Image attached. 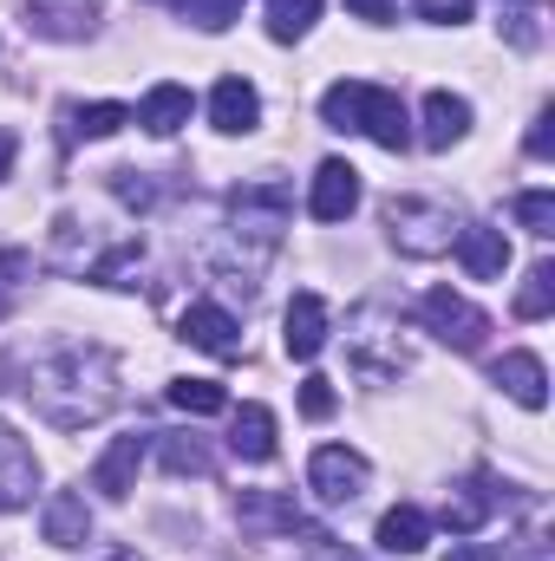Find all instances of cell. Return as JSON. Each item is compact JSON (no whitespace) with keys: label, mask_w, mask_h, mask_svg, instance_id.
I'll list each match as a JSON object with an SVG mask.
<instances>
[{"label":"cell","mask_w":555,"mask_h":561,"mask_svg":"<svg viewBox=\"0 0 555 561\" xmlns=\"http://www.w3.org/2000/svg\"><path fill=\"white\" fill-rule=\"evenodd\" d=\"M26 392H33V405L53 424L79 431V424L112 412V399H118V359L105 346H59L53 359L33 366Z\"/></svg>","instance_id":"6da1fadb"},{"label":"cell","mask_w":555,"mask_h":561,"mask_svg":"<svg viewBox=\"0 0 555 561\" xmlns=\"http://www.w3.org/2000/svg\"><path fill=\"white\" fill-rule=\"evenodd\" d=\"M320 118H327L333 131L373 138L380 150H406V144H412V118H406L399 92H386V85H373V79H340V85H327Z\"/></svg>","instance_id":"7a4b0ae2"},{"label":"cell","mask_w":555,"mask_h":561,"mask_svg":"<svg viewBox=\"0 0 555 561\" xmlns=\"http://www.w3.org/2000/svg\"><path fill=\"white\" fill-rule=\"evenodd\" d=\"M457 229H464V222H457L444 203H431V196H393V203H386V236H393L399 255L431 262V255H444V249L457 242Z\"/></svg>","instance_id":"3957f363"},{"label":"cell","mask_w":555,"mask_h":561,"mask_svg":"<svg viewBox=\"0 0 555 561\" xmlns=\"http://www.w3.org/2000/svg\"><path fill=\"white\" fill-rule=\"evenodd\" d=\"M366 477H373V463H366L360 450H347V444H320V450L307 457V490H314L327 510L353 503V496L366 490Z\"/></svg>","instance_id":"277c9868"},{"label":"cell","mask_w":555,"mask_h":561,"mask_svg":"<svg viewBox=\"0 0 555 561\" xmlns=\"http://www.w3.org/2000/svg\"><path fill=\"white\" fill-rule=\"evenodd\" d=\"M418 313H424V327H431L451 353H477L484 333H490V320H484L464 294H451V287H431V294L418 300Z\"/></svg>","instance_id":"5b68a950"},{"label":"cell","mask_w":555,"mask_h":561,"mask_svg":"<svg viewBox=\"0 0 555 561\" xmlns=\"http://www.w3.org/2000/svg\"><path fill=\"white\" fill-rule=\"evenodd\" d=\"M229 216H236V236H256L262 249H275L281 229H287V190L281 183H242L229 196Z\"/></svg>","instance_id":"8992f818"},{"label":"cell","mask_w":555,"mask_h":561,"mask_svg":"<svg viewBox=\"0 0 555 561\" xmlns=\"http://www.w3.org/2000/svg\"><path fill=\"white\" fill-rule=\"evenodd\" d=\"M236 523L256 529V536H307V542H327V529H307V516L281 490H242L236 496Z\"/></svg>","instance_id":"52a82bcc"},{"label":"cell","mask_w":555,"mask_h":561,"mask_svg":"<svg viewBox=\"0 0 555 561\" xmlns=\"http://www.w3.org/2000/svg\"><path fill=\"white\" fill-rule=\"evenodd\" d=\"M327 333H333L327 300H320L314 287H301V294L287 300V320H281V346H287V359H320Z\"/></svg>","instance_id":"ba28073f"},{"label":"cell","mask_w":555,"mask_h":561,"mask_svg":"<svg viewBox=\"0 0 555 561\" xmlns=\"http://www.w3.org/2000/svg\"><path fill=\"white\" fill-rule=\"evenodd\" d=\"M307 209H314V222H347V216L360 209V170H353V163H340V157H327V163L314 170Z\"/></svg>","instance_id":"9c48e42d"},{"label":"cell","mask_w":555,"mask_h":561,"mask_svg":"<svg viewBox=\"0 0 555 561\" xmlns=\"http://www.w3.org/2000/svg\"><path fill=\"white\" fill-rule=\"evenodd\" d=\"M177 333H183L190 346L216 353V359H236V353H242V327H236V313H229V307H216V300H190Z\"/></svg>","instance_id":"30bf717a"},{"label":"cell","mask_w":555,"mask_h":561,"mask_svg":"<svg viewBox=\"0 0 555 561\" xmlns=\"http://www.w3.org/2000/svg\"><path fill=\"white\" fill-rule=\"evenodd\" d=\"M209 125L223 131V138H249L256 125H262V92L249 85V79H216V92H209Z\"/></svg>","instance_id":"8fae6325"},{"label":"cell","mask_w":555,"mask_h":561,"mask_svg":"<svg viewBox=\"0 0 555 561\" xmlns=\"http://www.w3.org/2000/svg\"><path fill=\"white\" fill-rule=\"evenodd\" d=\"M33 490H39V457H33V444L0 424V516H7V510H26Z\"/></svg>","instance_id":"7c38bea8"},{"label":"cell","mask_w":555,"mask_h":561,"mask_svg":"<svg viewBox=\"0 0 555 561\" xmlns=\"http://www.w3.org/2000/svg\"><path fill=\"white\" fill-rule=\"evenodd\" d=\"M451 249H457L464 275H477V280H497L510 268V242H503V229H490V222H464Z\"/></svg>","instance_id":"4fadbf2b"},{"label":"cell","mask_w":555,"mask_h":561,"mask_svg":"<svg viewBox=\"0 0 555 561\" xmlns=\"http://www.w3.org/2000/svg\"><path fill=\"white\" fill-rule=\"evenodd\" d=\"M144 450H150V437H112V450H105V457H99V470H92V490H99V496H112V503H125V496L138 490Z\"/></svg>","instance_id":"5bb4252c"},{"label":"cell","mask_w":555,"mask_h":561,"mask_svg":"<svg viewBox=\"0 0 555 561\" xmlns=\"http://www.w3.org/2000/svg\"><path fill=\"white\" fill-rule=\"evenodd\" d=\"M490 379H497L523 412H543V405H550V373H543L536 353H503V359L490 366Z\"/></svg>","instance_id":"9a60e30c"},{"label":"cell","mask_w":555,"mask_h":561,"mask_svg":"<svg viewBox=\"0 0 555 561\" xmlns=\"http://www.w3.org/2000/svg\"><path fill=\"white\" fill-rule=\"evenodd\" d=\"M39 536H46L53 549H79V542L92 536V510H86V496H79V490H53L46 510H39Z\"/></svg>","instance_id":"2e32d148"},{"label":"cell","mask_w":555,"mask_h":561,"mask_svg":"<svg viewBox=\"0 0 555 561\" xmlns=\"http://www.w3.org/2000/svg\"><path fill=\"white\" fill-rule=\"evenodd\" d=\"M132 118H138L150 138H177V131L190 125V92L163 79V85H150V92H144V105L132 112Z\"/></svg>","instance_id":"e0dca14e"},{"label":"cell","mask_w":555,"mask_h":561,"mask_svg":"<svg viewBox=\"0 0 555 561\" xmlns=\"http://www.w3.org/2000/svg\"><path fill=\"white\" fill-rule=\"evenodd\" d=\"M229 450H236L242 463H269V457H275V412L249 399V405L236 412V431H229Z\"/></svg>","instance_id":"ac0fdd59"},{"label":"cell","mask_w":555,"mask_h":561,"mask_svg":"<svg viewBox=\"0 0 555 561\" xmlns=\"http://www.w3.org/2000/svg\"><path fill=\"white\" fill-rule=\"evenodd\" d=\"M26 26L46 39H79L92 26V0H26Z\"/></svg>","instance_id":"d6986e66"},{"label":"cell","mask_w":555,"mask_h":561,"mask_svg":"<svg viewBox=\"0 0 555 561\" xmlns=\"http://www.w3.org/2000/svg\"><path fill=\"white\" fill-rule=\"evenodd\" d=\"M464 131H471V105H464L457 92H431V99H424V131H418V138L431 144V150H451Z\"/></svg>","instance_id":"ffe728a7"},{"label":"cell","mask_w":555,"mask_h":561,"mask_svg":"<svg viewBox=\"0 0 555 561\" xmlns=\"http://www.w3.org/2000/svg\"><path fill=\"white\" fill-rule=\"evenodd\" d=\"M386 556H418L424 542H431V516L424 510H412V503H399V510H386L380 516V536H373Z\"/></svg>","instance_id":"44dd1931"},{"label":"cell","mask_w":555,"mask_h":561,"mask_svg":"<svg viewBox=\"0 0 555 561\" xmlns=\"http://www.w3.org/2000/svg\"><path fill=\"white\" fill-rule=\"evenodd\" d=\"M490 503H497V496H490L484 483H464V490L444 503V529H451V536H477V529L490 523Z\"/></svg>","instance_id":"7402d4cb"},{"label":"cell","mask_w":555,"mask_h":561,"mask_svg":"<svg viewBox=\"0 0 555 561\" xmlns=\"http://www.w3.org/2000/svg\"><path fill=\"white\" fill-rule=\"evenodd\" d=\"M170 405L190 419H216V412H229V392L216 379H170Z\"/></svg>","instance_id":"603a6c76"},{"label":"cell","mask_w":555,"mask_h":561,"mask_svg":"<svg viewBox=\"0 0 555 561\" xmlns=\"http://www.w3.org/2000/svg\"><path fill=\"white\" fill-rule=\"evenodd\" d=\"M543 313H555V262H536L530 280L517 287V320H543Z\"/></svg>","instance_id":"cb8c5ba5"},{"label":"cell","mask_w":555,"mask_h":561,"mask_svg":"<svg viewBox=\"0 0 555 561\" xmlns=\"http://www.w3.org/2000/svg\"><path fill=\"white\" fill-rule=\"evenodd\" d=\"M320 20V0H269V39H301L307 26Z\"/></svg>","instance_id":"d4e9b609"},{"label":"cell","mask_w":555,"mask_h":561,"mask_svg":"<svg viewBox=\"0 0 555 561\" xmlns=\"http://www.w3.org/2000/svg\"><path fill=\"white\" fill-rule=\"evenodd\" d=\"M157 450H163V470L170 477H209V450L196 444V437H157Z\"/></svg>","instance_id":"484cf974"},{"label":"cell","mask_w":555,"mask_h":561,"mask_svg":"<svg viewBox=\"0 0 555 561\" xmlns=\"http://www.w3.org/2000/svg\"><path fill=\"white\" fill-rule=\"evenodd\" d=\"M132 125V105H79L72 112V138H112Z\"/></svg>","instance_id":"4316f807"},{"label":"cell","mask_w":555,"mask_h":561,"mask_svg":"<svg viewBox=\"0 0 555 561\" xmlns=\"http://www.w3.org/2000/svg\"><path fill=\"white\" fill-rule=\"evenodd\" d=\"M177 13H183L190 26H203V33H223V26L242 20V0H177Z\"/></svg>","instance_id":"83f0119b"},{"label":"cell","mask_w":555,"mask_h":561,"mask_svg":"<svg viewBox=\"0 0 555 561\" xmlns=\"http://www.w3.org/2000/svg\"><path fill=\"white\" fill-rule=\"evenodd\" d=\"M517 222H523L530 236H555V196L550 190H523V196H517Z\"/></svg>","instance_id":"f1b7e54d"},{"label":"cell","mask_w":555,"mask_h":561,"mask_svg":"<svg viewBox=\"0 0 555 561\" xmlns=\"http://www.w3.org/2000/svg\"><path fill=\"white\" fill-rule=\"evenodd\" d=\"M333 405H340V392H333V379H320V373H314V379L301 386V419L327 424V419H333Z\"/></svg>","instance_id":"f546056e"},{"label":"cell","mask_w":555,"mask_h":561,"mask_svg":"<svg viewBox=\"0 0 555 561\" xmlns=\"http://www.w3.org/2000/svg\"><path fill=\"white\" fill-rule=\"evenodd\" d=\"M418 13H424L431 26H464V20L477 13V0H418Z\"/></svg>","instance_id":"4dcf8cb0"},{"label":"cell","mask_w":555,"mask_h":561,"mask_svg":"<svg viewBox=\"0 0 555 561\" xmlns=\"http://www.w3.org/2000/svg\"><path fill=\"white\" fill-rule=\"evenodd\" d=\"M530 157H555V112L550 105H543V112H536V125H530Z\"/></svg>","instance_id":"1f68e13d"},{"label":"cell","mask_w":555,"mask_h":561,"mask_svg":"<svg viewBox=\"0 0 555 561\" xmlns=\"http://www.w3.org/2000/svg\"><path fill=\"white\" fill-rule=\"evenodd\" d=\"M366 26H393V0H347Z\"/></svg>","instance_id":"d6a6232c"},{"label":"cell","mask_w":555,"mask_h":561,"mask_svg":"<svg viewBox=\"0 0 555 561\" xmlns=\"http://www.w3.org/2000/svg\"><path fill=\"white\" fill-rule=\"evenodd\" d=\"M444 561H503V556H497L490 542H457V549H451Z\"/></svg>","instance_id":"836d02e7"},{"label":"cell","mask_w":555,"mask_h":561,"mask_svg":"<svg viewBox=\"0 0 555 561\" xmlns=\"http://www.w3.org/2000/svg\"><path fill=\"white\" fill-rule=\"evenodd\" d=\"M13 170V131H0V176Z\"/></svg>","instance_id":"e575fe53"},{"label":"cell","mask_w":555,"mask_h":561,"mask_svg":"<svg viewBox=\"0 0 555 561\" xmlns=\"http://www.w3.org/2000/svg\"><path fill=\"white\" fill-rule=\"evenodd\" d=\"M105 561H144L138 549H118V556H105Z\"/></svg>","instance_id":"d590c367"}]
</instances>
